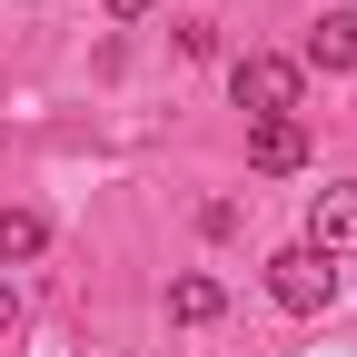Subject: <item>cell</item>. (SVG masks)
Wrapping results in <instances>:
<instances>
[{
	"instance_id": "9",
	"label": "cell",
	"mask_w": 357,
	"mask_h": 357,
	"mask_svg": "<svg viewBox=\"0 0 357 357\" xmlns=\"http://www.w3.org/2000/svg\"><path fill=\"white\" fill-rule=\"evenodd\" d=\"M139 10H149V0H109V20H139Z\"/></svg>"
},
{
	"instance_id": "6",
	"label": "cell",
	"mask_w": 357,
	"mask_h": 357,
	"mask_svg": "<svg viewBox=\"0 0 357 357\" xmlns=\"http://www.w3.org/2000/svg\"><path fill=\"white\" fill-rule=\"evenodd\" d=\"M218 307H229V288H218V278H199V268H189V278H169V318H178V328H208Z\"/></svg>"
},
{
	"instance_id": "1",
	"label": "cell",
	"mask_w": 357,
	"mask_h": 357,
	"mask_svg": "<svg viewBox=\"0 0 357 357\" xmlns=\"http://www.w3.org/2000/svg\"><path fill=\"white\" fill-rule=\"evenodd\" d=\"M268 298H278L288 318H328V307H337V268L298 238V248H278V258H268Z\"/></svg>"
},
{
	"instance_id": "2",
	"label": "cell",
	"mask_w": 357,
	"mask_h": 357,
	"mask_svg": "<svg viewBox=\"0 0 357 357\" xmlns=\"http://www.w3.org/2000/svg\"><path fill=\"white\" fill-rule=\"evenodd\" d=\"M229 100H238L248 119H298V60H278V50H248V60L229 70Z\"/></svg>"
},
{
	"instance_id": "3",
	"label": "cell",
	"mask_w": 357,
	"mask_h": 357,
	"mask_svg": "<svg viewBox=\"0 0 357 357\" xmlns=\"http://www.w3.org/2000/svg\"><path fill=\"white\" fill-rule=\"evenodd\" d=\"M307 248H318L328 268L357 258V189H318V199H307Z\"/></svg>"
},
{
	"instance_id": "8",
	"label": "cell",
	"mask_w": 357,
	"mask_h": 357,
	"mask_svg": "<svg viewBox=\"0 0 357 357\" xmlns=\"http://www.w3.org/2000/svg\"><path fill=\"white\" fill-rule=\"evenodd\" d=\"M20 328V298H10V278H0V337H10Z\"/></svg>"
},
{
	"instance_id": "4",
	"label": "cell",
	"mask_w": 357,
	"mask_h": 357,
	"mask_svg": "<svg viewBox=\"0 0 357 357\" xmlns=\"http://www.w3.org/2000/svg\"><path fill=\"white\" fill-rule=\"evenodd\" d=\"M248 169H268V178L307 169V129L298 119H248Z\"/></svg>"
},
{
	"instance_id": "7",
	"label": "cell",
	"mask_w": 357,
	"mask_h": 357,
	"mask_svg": "<svg viewBox=\"0 0 357 357\" xmlns=\"http://www.w3.org/2000/svg\"><path fill=\"white\" fill-rule=\"evenodd\" d=\"M40 248H50V218H40V208H0V268H20Z\"/></svg>"
},
{
	"instance_id": "5",
	"label": "cell",
	"mask_w": 357,
	"mask_h": 357,
	"mask_svg": "<svg viewBox=\"0 0 357 357\" xmlns=\"http://www.w3.org/2000/svg\"><path fill=\"white\" fill-rule=\"evenodd\" d=\"M307 70H357V10H328L307 30Z\"/></svg>"
}]
</instances>
